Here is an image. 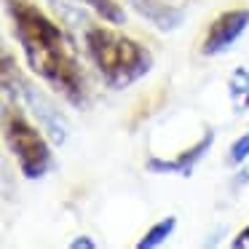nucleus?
<instances>
[{
	"label": "nucleus",
	"mask_w": 249,
	"mask_h": 249,
	"mask_svg": "<svg viewBox=\"0 0 249 249\" xmlns=\"http://www.w3.org/2000/svg\"><path fill=\"white\" fill-rule=\"evenodd\" d=\"M14 22V38L27 59L30 70L43 78L54 91H59L75 107L86 105V83H83L81 67L72 54L70 40L65 38L62 27L49 19L33 3H19L8 8Z\"/></svg>",
	"instance_id": "obj_1"
},
{
	"label": "nucleus",
	"mask_w": 249,
	"mask_h": 249,
	"mask_svg": "<svg viewBox=\"0 0 249 249\" xmlns=\"http://www.w3.org/2000/svg\"><path fill=\"white\" fill-rule=\"evenodd\" d=\"M83 43H86L89 59L94 62L99 78L113 91H124L153 70L150 49L113 27L89 24Z\"/></svg>",
	"instance_id": "obj_2"
},
{
	"label": "nucleus",
	"mask_w": 249,
	"mask_h": 249,
	"mask_svg": "<svg viewBox=\"0 0 249 249\" xmlns=\"http://www.w3.org/2000/svg\"><path fill=\"white\" fill-rule=\"evenodd\" d=\"M0 72H3V94H6L8 102H17L19 107H27L30 115L35 118V124L49 134L51 145H56V147L65 145L67 137H70V124H67L65 113L56 107L54 99L24 78V72L17 67L11 54H3Z\"/></svg>",
	"instance_id": "obj_3"
},
{
	"label": "nucleus",
	"mask_w": 249,
	"mask_h": 249,
	"mask_svg": "<svg viewBox=\"0 0 249 249\" xmlns=\"http://www.w3.org/2000/svg\"><path fill=\"white\" fill-rule=\"evenodd\" d=\"M3 131H6V145L11 156L17 158L19 172L27 179H40L54 169V153H51V140H46V131L35 126L27 115L19 110L17 102H8L3 107Z\"/></svg>",
	"instance_id": "obj_4"
},
{
	"label": "nucleus",
	"mask_w": 249,
	"mask_h": 249,
	"mask_svg": "<svg viewBox=\"0 0 249 249\" xmlns=\"http://www.w3.org/2000/svg\"><path fill=\"white\" fill-rule=\"evenodd\" d=\"M249 30V8H228L220 17H214V22L209 24L201 43V54L204 56H217L225 54L228 49L236 46V40Z\"/></svg>",
	"instance_id": "obj_5"
},
{
	"label": "nucleus",
	"mask_w": 249,
	"mask_h": 249,
	"mask_svg": "<svg viewBox=\"0 0 249 249\" xmlns=\"http://www.w3.org/2000/svg\"><path fill=\"white\" fill-rule=\"evenodd\" d=\"M212 145H214V131L206 129L204 134H201V140L196 142L193 147H188L185 153H179V156H174V158L150 156V158H147V163H145V169L150 174H179V177H190L193 169L198 166V161L212 150Z\"/></svg>",
	"instance_id": "obj_6"
},
{
	"label": "nucleus",
	"mask_w": 249,
	"mask_h": 249,
	"mask_svg": "<svg viewBox=\"0 0 249 249\" xmlns=\"http://www.w3.org/2000/svg\"><path fill=\"white\" fill-rule=\"evenodd\" d=\"M129 3L145 22H150L161 33H174L185 22V14L169 0H129Z\"/></svg>",
	"instance_id": "obj_7"
},
{
	"label": "nucleus",
	"mask_w": 249,
	"mask_h": 249,
	"mask_svg": "<svg viewBox=\"0 0 249 249\" xmlns=\"http://www.w3.org/2000/svg\"><path fill=\"white\" fill-rule=\"evenodd\" d=\"M228 97L233 102V110L238 115L249 110V70L247 67H236L228 78Z\"/></svg>",
	"instance_id": "obj_8"
},
{
	"label": "nucleus",
	"mask_w": 249,
	"mask_h": 249,
	"mask_svg": "<svg viewBox=\"0 0 249 249\" xmlns=\"http://www.w3.org/2000/svg\"><path fill=\"white\" fill-rule=\"evenodd\" d=\"M174 228H177V217H163V220H158L156 225L147 228V233L137 241V249H156V247H161V244L174 233Z\"/></svg>",
	"instance_id": "obj_9"
},
{
	"label": "nucleus",
	"mask_w": 249,
	"mask_h": 249,
	"mask_svg": "<svg viewBox=\"0 0 249 249\" xmlns=\"http://www.w3.org/2000/svg\"><path fill=\"white\" fill-rule=\"evenodd\" d=\"M78 3L89 6L102 22H110V24H124L126 22V11L121 8L118 0H78Z\"/></svg>",
	"instance_id": "obj_10"
},
{
	"label": "nucleus",
	"mask_w": 249,
	"mask_h": 249,
	"mask_svg": "<svg viewBox=\"0 0 249 249\" xmlns=\"http://www.w3.org/2000/svg\"><path fill=\"white\" fill-rule=\"evenodd\" d=\"M247 158H249V131L241 134L231 145V150H228V163H231V166H241Z\"/></svg>",
	"instance_id": "obj_11"
},
{
	"label": "nucleus",
	"mask_w": 249,
	"mask_h": 249,
	"mask_svg": "<svg viewBox=\"0 0 249 249\" xmlns=\"http://www.w3.org/2000/svg\"><path fill=\"white\" fill-rule=\"evenodd\" d=\"M247 247H249V225L241 228V231L233 236V241H231V249H247Z\"/></svg>",
	"instance_id": "obj_12"
},
{
	"label": "nucleus",
	"mask_w": 249,
	"mask_h": 249,
	"mask_svg": "<svg viewBox=\"0 0 249 249\" xmlns=\"http://www.w3.org/2000/svg\"><path fill=\"white\" fill-rule=\"evenodd\" d=\"M70 249H97V241L89 238V236H78L70 241Z\"/></svg>",
	"instance_id": "obj_13"
},
{
	"label": "nucleus",
	"mask_w": 249,
	"mask_h": 249,
	"mask_svg": "<svg viewBox=\"0 0 249 249\" xmlns=\"http://www.w3.org/2000/svg\"><path fill=\"white\" fill-rule=\"evenodd\" d=\"M247 182H249V172H247V169H241V174H238V177L233 179V188H236V190H241Z\"/></svg>",
	"instance_id": "obj_14"
},
{
	"label": "nucleus",
	"mask_w": 249,
	"mask_h": 249,
	"mask_svg": "<svg viewBox=\"0 0 249 249\" xmlns=\"http://www.w3.org/2000/svg\"><path fill=\"white\" fill-rule=\"evenodd\" d=\"M19 3H27V0H6V6H8V8H14V6H19Z\"/></svg>",
	"instance_id": "obj_15"
}]
</instances>
